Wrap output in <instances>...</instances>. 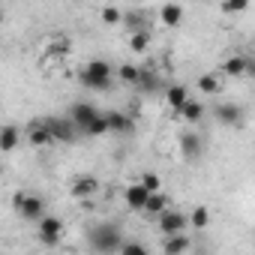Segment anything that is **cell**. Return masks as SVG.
I'll return each mask as SVG.
<instances>
[{"mask_svg":"<svg viewBox=\"0 0 255 255\" xmlns=\"http://www.w3.org/2000/svg\"><path fill=\"white\" fill-rule=\"evenodd\" d=\"M123 243H126L123 240V228L117 222H96L87 231V246L96 255H120Z\"/></svg>","mask_w":255,"mask_h":255,"instance_id":"obj_1","label":"cell"},{"mask_svg":"<svg viewBox=\"0 0 255 255\" xmlns=\"http://www.w3.org/2000/svg\"><path fill=\"white\" fill-rule=\"evenodd\" d=\"M78 78L87 90H108L111 81H114V69H111L108 60H90V63H84Z\"/></svg>","mask_w":255,"mask_h":255,"instance_id":"obj_2","label":"cell"},{"mask_svg":"<svg viewBox=\"0 0 255 255\" xmlns=\"http://www.w3.org/2000/svg\"><path fill=\"white\" fill-rule=\"evenodd\" d=\"M12 204H15L18 216H24V222H42V219H45V204H42L39 195L18 192V195L12 198Z\"/></svg>","mask_w":255,"mask_h":255,"instance_id":"obj_3","label":"cell"},{"mask_svg":"<svg viewBox=\"0 0 255 255\" xmlns=\"http://www.w3.org/2000/svg\"><path fill=\"white\" fill-rule=\"evenodd\" d=\"M213 117H216V123L231 126V129H237V126L246 123V111H243L237 102H219V105L213 108Z\"/></svg>","mask_w":255,"mask_h":255,"instance_id":"obj_4","label":"cell"},{"mask_svg":"<svg viewBox=\"0 0 255 255\" xmlns=\"http://www.w3.org/2000/svg\"><path fill=\"white\" fill-rule=\"evenodd\" d=\"M48 132L54 135V141H75L78 138V126L69 117H42Z\"/></svg>","mask_w":255,"mask_h":255,"instance_id":"obj_5","label":"cell"},{"mask_svg":"<svg viewBox=\"0 0 255 255\" xmlns=\"http://www.w3.org/2000/svg\"><path fill=\"white\" fill-rule=\"evenodd\" d=\"M99 114H102V111H99L96 105H90V102H72L66 117H69V120L78 126V132H84V129H87V126H90V123H93Z\"/></svg>","mask_w":255,"mask_h":255,"instance_id":"obj_6","label":"cell"},{"mask_svg":"<svg viewBox=\"0 0 255 255\" xmlns=\"http://www.w3.org/2000/svg\"><path fill=\"white\" fill-rule=\"evenodd\" d=\"M156 222H159V231H162L165 237H171V234H183V231H186L189 216H186V213H180V210H165Z\"/></svg>","mask_w":255,"mask_h":255,"instance_id":"obj_7","label":"cell"},{"mask_svg":"<svg viewBox=\"0 0 255 255\" xmlns=\"http://www.w3.org/2000/svg\"><path fill=\"white\" fill-rule=\"evenodd\" d=\"M24 138H27V144H33V147H45V144H51V141H54V135L48 132V126H45V120H42V117H36V120H30V123H27Z\"/></svg>","mask_w":255,"mask_h":255,"instance_id":"obj_8","label":"cell"},{"mask_svg":"<svg viewBox=\"0 0 255 255\" xmlns=\"http://www.w3.org/2000/svg\"><path fill=\"white\" fill-rule=\"evenodd\" d=\"M60 234H63V222H60L57 216H45V219L39 222V240H42L45 246H57V243H60Z\"/></svg>","mask_w":255,"mask_h":255,"instance_id":"obj_9","label":"cell"},{"mask_svg":"<svg viewBox=\"0 0 255 255\" xmlns=\"http://www.w3.org/2000/svg\"><path fill=\"white\" fill-rule=\"evenodd\" d=\"M150 195H153V192H147L141 183L126 186V192H123V198H126V207H129V210H141V213H144V207H147Z\"/></svg>","mask_w":255,"mask_h":255,"instance_id":"obj_10","label":"cell"},{"mask_svg":"<svg viewBox=\"0 0 255 255\" xmlns=\"http://www.w3.org/2000/svg\"><path fill=\"white\" fill-rule=\"evenodd\" d=\"M144 96H153V93H159L162 90V78H159V72L153 69V66H141V75H138V84H135Z\"/></svg>","mask_w":255,"mask_h":255,"instance_id":"obj_11","label":"cell"},{"mask_svg":"<svg viewBox=\"0 0 255 255\" xmlns=\"http://www.w3.org/2000/svg\"><path fill=\"white\" fill-rule=\"evenodd\" d=\"M69 192H72V198H81V201L84 198H93L99 192V180L96 177H87V174L84 177H75L72 186H69Z\"/></svg>","mask_w":255,"mask_h":255,"instance_id":"obj_12","label":"cell"},{"mask_svg":"<svg viewBox=\"0 0 255 255\" xmlns=\"http://www.w3.org/2000/svg\"><path fill=\"white\" fill-rule=\"evenodd\" d=\"M180 156H183L186 162H195V159L201 156V138H198L195 132H183V135H180Z\"/></svg>","mask_w":255,"mask_h":255,"instance_id":"obj_13","label":"cell"},{"mask_svg":"<svg viewBox=\"0 0 255 255\" xmlns=\"http://www.w3.org/2000/svg\"><path fill=\"white\" fill-rule=\"evenodd\" d=\"M165 99H168V105L174 108V114H180L183 105H186L192 96H189V90H186L183 84H168V87H165Z\"/></svg>","mask_w":255,"mask_h":255,"instance_id":"obj_14","label":"cell"},{"mask_svg":"<svg viewBox=\"0 0 255 255\" xmlns=\"http://www.w3.org/2000/svg\"><path fill=\"white\" fill-rule=\"evenodd\" d=\"M105 120H108V132H132V117L123 114V111H105Z\"/></svg>","mask_w":255,"mask_h":255,"instance_id":"obj_15","label":"cell"},{"mask_svg":"<svg viewBox=\"0 0 255 255\" xmlns=\"http://www.w3.org/2000/svg\"><path fill=\"white\" fill-rule=\"evenodd\" d=\"M189 246H192V240L186 234H171V237L162 240V252L165 255H183V252H189Z\"/></svg>","mask_w":255,"mask_h":255,"instance_id":"obj_16","label":"cell"},{"mask_svg":"<svg viewBox=\"0 0 255 255\" xmlns=\"http://www.w3.org/2000/svg\"><path fill=\"white\" fill-rule=\"evenodd\" d=\"M246 63H249V54H234L222 63V72L231 78H246Z\"/></svg>","mask_w":255,"mask_h":255,"instance_id":"obj_17","label":"cell"},{"mask_svg":"<svg viewBox=\"0 0 255 255\" xmlns=\"http://www.w3.org/2000/svg\"><path fill=\"white\" fill-rule=\"evenodd\" d=\"M18 141H21V129H18V126H12V123H6L3 132H0V150H3V153H12V150L18 147Z\"/></svg>","mask_w":255,"mask_h":255,"instance_id":"obj_18","label":"cell"},{"mask_svg":"<svg viewBox=\"0 0 255 255\" xmlns=\"http://www.w3.org/2000/svg\"><path fill=\"white\" fill-rule=\"evenodd\" d=\"M165 210H171V207H168V195H165V192H153V195H150V201H147V207H144V213L159 219Z\"/></svg>","mask_w":255,"mask_h":255,"instance_id":"obj_19","label":"cell"},{"mask_svg":"<svg viewBox=\"0 0 255 255\" xmlns=\"http://www.w3.org/2000/svg\"><path fill=\"white\" fill-rule=\"evenodd\" d=\"M159 18H162V24H168V27H177V24L183 21V6H177V3H168V6H162V9H159Z\"/></svg>","mask_w":255,"mask_h":255,"instance_id":"obj_20","label":"cell"},{"mask_svg":"<svg viewBox=\"0 0 255 255\" xmlns=\"http://www.w3.org/2000/svg\"><path fill=\"white\" fill-rule=\"evenodd\" d=\"M198 90H201V93H207V96H216V93L222 90V81H219L213 72H207V75H201V78H198Z\"/></svg>","mask_w":255,"mask_h":255,"instance_id":"obj_21","label":"cell"},{"mask_svg":"<svg viewBox=\"0 0 255 255\" xmlns=\"http://www.w3.org/2000/svg\"><path fill=\"white\" fill-rule=\"evenodd\" d=\"M180 117H183V120H189V123H198V120L204 117V105H201V102H195V99H189V102L183 105Z\"/></svg>","mask_w":255,"mask_h":255,"instance_id":"obj_22","label":"cell"},{"mask_svg":"<svg viewBox=\"0 0 255 255\" xmlns=\"http://www.w3.org/2000/svg\"><path fill=\"white\" fill-rule=\"evenodd\" d=\"M138 75H141V66H135V63H120V81L138 84Z\"/></svg>","mask_w":255,"mask_h":255,"instance_id":"obj_23","label":"cell"},{"mask_svg":"<svg viewBox=\"0 0 255 255\" xmlns=\"http://www.w3.org/2000/svg\"><path fill=\"white\" fill-rule=\"evenodd\" d=\"M189 222H192V228H207V222H210V210H207V207H195V210L189 213Z\"/></svg>","mask_w":255,"mask_h":255,"instance_id":"obj_24","label":"cell"},{"mask_svg":"<svg viewBox=\"0 0 255 255\" xmlns=\"http://www.w3.org/2000/svg\"><path fill=\"white\" fill-rule=\"evenodd\" d=\"M105 132H108V120H105V111H102V114L87 126V129H84V135H105Z\"/></svg>","mask_w":255,"mask_h":255,"instance_id":"obj_25","label":"cell"},{"mask_svg":"<svg viewBox=\"0 0 255 255\" xmlns=\"http://www.w3.org/2000/svg\"><path fill=\"white\" fill-rule=\"evenodd\" d=\"M99 18H102V24H120V21H123V12H120L117 6H102Z\"/></svg>","mask_w":255,"mask_h":255,"instance_id":"obj_26","label":"cell"},{"mask_svg":"<svg viewBox=\"0 0 255 255\" xmlns=\"http://www.w3.org/2000/svg\"><path fill=\"white\" fill-rule=\"evenodd\" d=\"M129 45H132V51L144 54V51L150 48V33H132V36H129Z\"/></svg>","mask_w":255,"mask_h":255,"instance_id":"obj_27","label":"cell"},{"mask_svg":"<svg viewBox=\"0 0 255 255\" xmlns=\"http://www.w3.org/2000/svg\"><path fill=\"white\" fill-rule=\"evenodd\" d=\"M120 255H150V249H147L144 243H135V240H126V243H123V249H120Z\"/></svg>","mask_w":255,"mask_h":255,"instance_id":"obj_28","label":"cell"},{"mask_svg":"<svg viewBox=\"0 0 255 255\" xmlns=\"http://www.w3.org/2000/svg\"><path fill=\"white\" fill-rule=\"evenodd\" d=\"M66 48H69V39H66V36H57V39L48 42V51H51V54H66Z\"/></svg>","mask_w":255,"mask_h":255,"instance_id":"obj_29","label":"cell"},{"mask_svg":"<svg viewBox=\"0 0 255 255\" xmlns=\"http://www.w3.org/2000/svg\"><path fill=\"white\" fill-rule=\"evenodd\" d=\"M138 183H141L147 192H159V189H162V183H159V177H156V174H144Z\"/></svg>","mask_w":255,"mask_h":255,"instance_id":"obj_30","label":"cell"},{"mask_svg":"<svg viewBox=\"0 0 255 255\" xmlns=\"http://www.w3.org/2000/svg\"><path fill=\"white\" fill-rule=\"evenodd\" d=\"M246 6H249L246 0H231V3H222L219 9H222V12H243Z\"/></svg>","mask_w":255,"mask_h":255,"instance_id":"obj_31","label":"cell"},{"mask_svg":"<svg viewBox=\"0 0 255 255\" xmlns=\"http://www.w3.org/2000/svg\"><path fill=\"white\" fill-rule=\"evenodd\" d=\"M246 78H255V57H249L246 63Z\"/></svg>","mask_w":255,"mask_h":255,"instance_id":"obj_32","label":"cell"}]
</instances>
